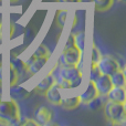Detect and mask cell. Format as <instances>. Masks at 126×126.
I'll list each match as a JSON object with an SVG mask.
<instances>
[{"mask_svg": "<svg viewBox=\"0 0 126 126\" xmlns=\"http://www.w3.org/2000/svg\"><path fill=\"white\" fill-rule=\"evenodd\" d=\"M55 66L52 69L54 76V84L60 89H75L82 83L83 72L79 65H59L58 73H54Z\"/></svg>", "mask_w": 126, "mask_h": 126, "instance_id": "obj_1", "label": "cell"}, {"mask_svg": "<svg viewBox=\"0 0 126 126\" xmlns=\"http://www.w3.org/2000/svg\"><path fill=\"white\" fill-rule=\"evenodd\" d=\"M21 111L13 98L4 100L0 95V125H19Z\"/></svg>", "mask_w": 126, "mask_h": 126, "instance_id": "obj_2", "label": "cell"}, {"mask_svg": "<svg viewBox=\"0 0 126 126\" xmlns=\"http://www.w3.org/2000/svg\"><path fill=\"white\" fill-rule=\"evenodd\" d=\"M83 52L78 49L74 42V34H70L63 49L58 64L59 65H80Z\"/></svg>", "mask_w": 126, "mask_h": 126, "instance_id": "obj_3", "label": "cell"}, {"mask_svg": "<svg viewBox=\"0 0 126 126\" xmlns=\"http://www.w3.org/2000/svg\"><path fill=\"white\" fill-rule=\"evenodd\" d=\"M104 115L112 125H124L126 122L125 104L107 101L104 105Z\"/></svg>", "mask_w": 126, "mask_h": 126, "instance_id": "obj_4", "label": "cell"}, {"mask_svg": "<svg viewBox=\"0 0 126 126\" xmlns=\"http://www.w3.org/2000/svg\"><path fill=\"white\" fill-rule=\"evenodd\" d=\"M97 67L101 74H105V75H111L114 72L122 69L117 60L110 54L102 55L100 62L97 63Z\"/></svg>", "mask_w": 126, "mask_h": 126, "instance_id": "obj_5", "label": "cell"}, {"mask_svg": "<svg viewBox=\"0 0 126 126\" xmlns=\"http://www.w3.org/2000/svg\"><path fill=\"white\" fill-rule=\"evenodd\" d=\"M53 111L48 106H40L35 110L34 112V117L33 120L37 122L38 125H41V126H46L49 125L51 123L53 118Z\"/></svg>", "mask_w": 126, "mask_h": 126, "instance_id": "obj_6", "label": "cell"}, {"mask_svg": "<svg viewBox=\"0 0 126 126\" xmlns=\"http://www.w3.org/2000/svg\"><path fill=\"white\" fill-rule=\"evenodd\" d=\"M94 84L96 86L98 95L101 96H106L109 94V92L112 90L113 84L110 75H105V74H101L94 80Z\"/></svg>", "mask_w": 126, "mask_h": 126, "instance_id": "obj_7", "label": "cell"}, {"mask_svg": "<svg viewBox=\"0 0 126 126\" xmlns=\"http://www.w3.org/2000/svg\"><path fill=\"white\" fill-rule=\"evenodd\" d=\"M48 58H38L35 55H31L28 60L26 61L27 67H28V72L30 75H34L37 74L44 65L48 62Z\"/></svg>", "mask_w": 126, "mask_h": 126, "instance_id": "obj_8", "label": "cell"}, {"mask_svg": "<svg viewBox=\"0 0 126 126\" xmlns=\"http://www.w3.org/2000/svg\"><path fill=\"white\" fill-rule=\"evenodd\" d=\"M10 66L17 72V74L19 75V79H21L22 76L29 74L26 62L22 61L21 59H19L16 55H11L10 57Z\"/></svg>", "mask_w": 126, "mask_h": 126, "instance_id": "obj_9", "label": "cell"}, {"mask_svg": "<svg viewBox=\"0 0 126 126\" xmlns=\"http://www.w3.org/2000/svg\"><path fill=\"white\" fill-rule=\"evenodd\" d=\"M48 101L50 104L52 105H61L62 102V95L60 93V87L57 84H53L48 91L44 93Z\"/></svg>", "mask_w": 126, "mask_h": 126, "instance_id": "obj_10", "label": "cell"}, {"mask_svg": "<svg viewBox=\"0 0 126 126\" xmlns=\"http://www.w3.org/2000/svg\"><path fill=\"white\" fill-rule=\"evenodd\" d=\"M106 96L109 97V101L125 104V102H126L125 87H122V86H113V87H112V90L109 92V94H107Z\"/></svg>", "mask_w": 126, "mask_h": 126, "instance_id": "obj_11", "label": "cell"}, {"mask_svg": "<svg viewBox=\"0 0 126 126\" xmlns=\"http://www.w3.org/2000/svg\"><path fill=\"white\" fill-rule=\"evenodd\" d=\"M53 84H54V76H53L52 70H51V71L47 74V76H44V78L41 80V82L35 86L34 91L37 92V93L43 94L44 95V93H46V92L48 91Z\"/></svg>", "mask_w": 126, "mask_h": 126, "instance_id": "obj_12", "label": "cell"}, {"mask_svg": "<svg viewBox=\"0 0 126 126\" xmlns=\"http://www.w3.org/2000/svg\"><path fill=\"white\" fill-rule=\"evenodd\" d=\"M97 90H96V86L94 84V81L90 80L89 81V84H87V87L84 92L80 95V100L81 103H84V104H87L91 100H93L95 96H97Z\"/></svg>", "mask_w": 126, "mask_h": 126, "instance_id": "obj_13", "label": "cell"}, {"mask_svg": "<svg viewBox=\"0 0 126 126\" xmlns=\"http://www.w3.org/2000/svg\"><path fill=\"white\" fill-rule=\"evenodd\" d=\"M10 95L13 100H26L27 97L30 96V92L23 86L16 84L13 86H10Z\"/></svg>", "mask_w": 126, "mask_h": 126, "instance_id": "obj_14", "label": "cell"}, {"mask_svg": "<svg viewBox=\"0 0 126 126\" xmlns=\"http://www.w3.org/2000/svg\"><path fill=\"white\" fill-rule=\"evenodd\" d=\"M80 104H81L80 95L62 98V102H61L62 107L64 110H66V111H73V110H76L79 106H80Z\"/></svg>", "mask_w": 126, "mask_h": 126, "instance_id": "obj_15", "label": "cell"}, {"mask_svg": "<svg viewBox=\"0 0 126 126\" xmlns=\"http://www.w3.org/2000/svg\"><path fill=\"white\" fill-rule=\"evenodd\" d=\"M111 78V81H112V84L113 86H122V87H125V84H126V78H125V73H124V70L121 69L118 71L114 72L113 74L110 75Z\"/></svg>", "mask_w": 126, "mask_h": 126, "instance_id": "obj_16", "label": "cell"}, {"mask_svg": "<svg viewBox=\"0 0 126 126\" xmlns=\"http://www.w3.org/2000/svg\"><path fill=\"white\" fill-rule=\"evenodd\" d=\"M94 2V7L97 12H104L112 8L114 4V0H92Z\"/></svg>", "mask_w": 126, "mask_h": 126, "instance_id": "obj_17", "label": "cell"}, {"mask_svg": "<svg viewBox=\"0 0 126 126\" xmlns=\"http://www.w3.org/2000/svg\"><path fill=\"white\" fill-rule=\"evenodd\" d=\"M33 55H35V57H38V58H48V59H50L51 52H50L49 48L46 46V44L41 43V44H40V46L37 48V50L34 51Z\"/></svg>", "mask_w": 126, "mask_h": 126, "instance_id": "obj_18", "label": "cell"}, {"mask_svg": "<svg viewBox=\"0 0 126 126\" xmlns=\"http://www.w3.org/2000/svg\"><path fill=\"white\" fill-rule=\"evenodd\" d=\"M66 17H67V10L66 9H61L57 12V16H55V22L60 27V28H63L66 22Z\"/></svg>", "mask_w": 126, "mask_h": 126, "instance_id": "obj_19", "label": "cell"}, {"mask_svg": "<svg viewBox=\"0 0 126 126\" xmlns=\"http://www.w3.org/2000/svg\"><path fill=\"white\" fill-rule=\"evenodd\" d=\"M87 105H89L90 110H92V111H97V110L102 109L103 105H104L103 100H102V96L101 95L95 96L93 100H91L89 103H87Z\"/></svg>", "mask_w": 126, "mask_h": 126, "instance_id": "obj_20", "label": "cell"}, {"mask_svg": "<svg viewBox=\"0 0 126 126\" xmlns=\"http://www.w3.org/2000/svg\"><path fill=\"white\" fill-rule=\"evenodd\" d=\"M101 58H102V53H101L100 49L96 47V44H93L92 48V55H91V65H97V63L100 62Z\"/></svg>", "mask_w": 126, "mask_h": 126, "instance_id": "obj_21", "label": "cell"}, {"mask_svg": "<svg viewBox=\"0 0 126 126\" xmlns=\"http://www.w3.org/2000/svg\"><path fill=\"white\" fill-rule=\"evenodd\" d=\"M74 42H75V46L78 47L79 50L83 52V49H84V32L80 31L76 34H74Z\"/></svg>", "mask_w": 126, "mask_h": 126, "instance_id": "obj_22", "label": "cell"}, {"mask_svg": "<svg viewBox=\"0 0 126 126\" xmlns=\"http://www.w3.org/2000/svg\"><path fill=\"white\" fill-rule=\"evenodd\" d=\"M18 82H19V75L12 67L9 66V85L13 86V85L18 84Z\"/></svg>", "mask_w": 126, "mask_h": 126, "instance_id": "obj_23", "label": "cell"}, {"mask_svg": "<svg viewBox=\"0 0 126 126\" xmlns=\"http://www.w3.org/2000/svg\"><path fill=\"white\" fill-rule=\"evenodd\" d=\"M98 75H101V72L98 70L97 65H91V72H90V80L94 81Z\"/></svg>", "mask_w": 126, "mask_h": 126, "instance_id": "obj_24", "label": "cell"}, {"mask_svg": "<svg viewBox=\"0 0 126 126\" xmlns=\"http://www.w3.org/2000/svg\"><path fill=\"white\" fill-rule=\"evenodd\" d=\"M19 125H22V126H28V125H32V126H37V122H35L33 118H23V121H20Z\"/></svg>", "mask_w": 126, "mask_h": 126, "instance_id": "obj_25", "label": "cell"}, {"mask_svg": "<svg viewBox=\"0 0 126 126\" xmlns=\"http://www.w3.org/2000/svg\"><path fill=\"white\" fill-rule=\"evenodd\" d=\"M82 0H58V2L60 3H79Z\"/></svg>", "mask_w": 126, "mask_h": 126, "instance_id": "obj_26", "label": "cell"}, {"mask_svg": "<svg viewBox=\"0 0 126 126\" xmlns=\"http://www.w3.org/2000/svg\"><path fill=\"white\" fill-rule=\"evenodd\" d=\"M2 71H3V67H2V64L1 63H0V83H1L2 84Z\"/></svg>", "mask_w": 126, "mask_h": 126, "instance_id": "obj_27", "label": "cell"}, {"mask_svg": "<svg viewBox=\"0 0 126 126\" xmlns=\"http://www.w3.org/2000/svg\"><path fill=\"white\" fill-rule=\"evenodd\" d=\"M125 0H114V2H118V3H123Z\"/></svg>", "mask_w": 126, "mask_h": 126, "instance_id": "obj_28", "label": "cell"}, {"mask_svg": "<svg viewBox=\"0 0 126 126\" xmlns=\"http://www.w3.org/2000/svg\"><path fill=\"white\" fill-rule=\"evenodd\" d=\"M18 1H19V0H10L11 3H16V2H18Z\"/></svg>", "mask_w": 126, "mask_h": 126, "instance_id": "obj_29", "label": "cell"}, {"mask_svg": "<svg viewBox=\"0 0 126 126\" xmlns=\"http://www.w3.org/2000/svg\"><path fill=\"white\" fill-rule=\"evenodd\" d=\"M1 85H2V84H1V83H0V90H1Z\"/></svg>", "mask_w": 126, "mask_h": 126, "instance_id": "obj_30", "label": "cell"}, {"mask_svg": "<svg viewBox=\"0 0 126 126\" xmlns=\"http://www.w3.org/2000/svg\"><path fill=\"white\" fill-rule=\"evenodd\" d=\"M1 2H2V0H0V4H1Z\"/></svg>", "mask_w": 126, "mask_h": 126, "instance_id": "obj_31", "label": "cell"}]
</instances>
